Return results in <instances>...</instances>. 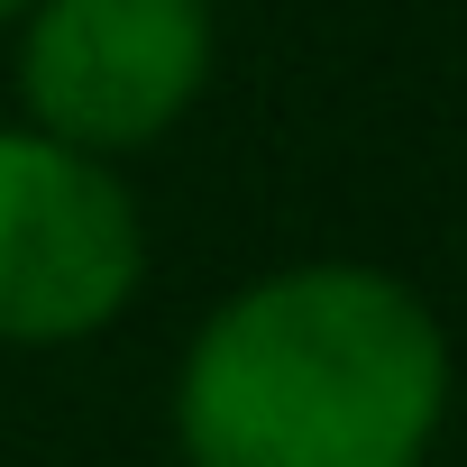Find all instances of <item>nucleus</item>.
Returning <instances> with one entry per match:
<instances>
[{"label": "nucleus", "instance_id": "obj_5", "mask_svg": "<svg viewBox=\"0 0 467 467\" xmlns=\"http://www.w3.org/2000/svg\"><path fill=\"white\" fill-rule=\"evenodd\" d=\"M211 10H220V0H211Z\"/></svg>", "mask_w": 467, "mask_h": 467}, {"label": "nucleus", "instance_id": "obj_4", "mask_svg": "<svg viewBox=\"0 0 467 467\" xmlns=\"http://www.w3.org/2000/svg\"><path fill=\"white\" fill-rule=\"evenodd\" d=\"M28 19V0H0V28H19Z\"/></svg>", "mask_w": 467, "mask_h": 467}, {"label": "nucleus", "instance_id": "obj_2", "mask_svg": "<svg viewBox=\"0 0 467 467\" xmlns=\"http://www.w3.org/2000/svg\"><path fill=\"white\" fill-rule=\"evenodd\" d=\"M147 285V211L92 147L0 119V348H83Z\"/></svg>", "mask_w": 467, "mask_h": 467}, {"label": "nucleus", "instance_id": "obj_3", "mask_svg": "<svg viewBox=\"0 0 467 467\" xmlns=\"http://www.w3.org/2000/svg\"><path fill=\"white\" fill-rule=\"evenodd\" d=\"M220 65L211 0H28L19 19V119L65 147L129 165L174 138Z\"/></svg>", "mask_w": 467, "mask_h": 467}, {"label": "nucleus", "instance_id": "obj_1", "mask_svg": "<svg viewBox=\"0 0 467 467\" xmlns=\"http://www.w3.org/2000/svg\"><path fill=\"white\" fill-rule=\"evenodd\" d=\"M458 358L431 294L367 257H303L229 303L174 358L183 467H431Z\"/></svg>", "mask_w": 467, "mask_h": 467}]
</instances>
